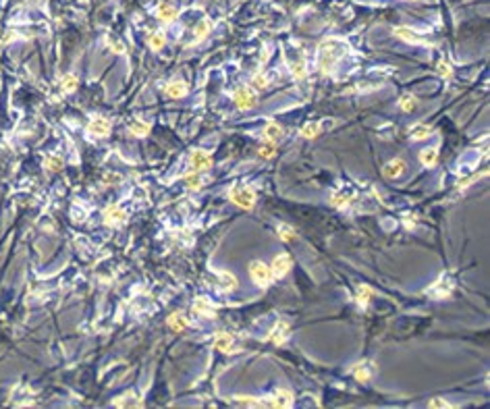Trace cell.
Here are the masks:
<instances>
[{
  "label": "cell",
  "mask_w": 490,
  "mask_h": 409,
  "mask_svg": "<svg viewBox=\"0 0 490 409\" xmlns=\"http://www.w3.org/2000/svg\"><path fill=\"white\" fill-rule=\"evenodd\" d=\"M345 50H347V44L341 42V39H337V37L324 39V42L320 44V48H318V69H320V73H331L333 67L337 65V61L345 54Z\"/></svg>",
  "instance_id": "6da1fadb"
},
{
  "label": "cell",
  "mask_w": 490,
  "mask_h": 409,
  "mask_svg": "<svg viewBox=\"0 0 490 409\" xmlns=\"http://www.w3.org/2000/svg\"><path fill=\"white\" fill-rule=\"evenodd\" d=\"M228 199L239 208H243V210H252L256 204V191L247 185H233L228 189Z\"/></svg>",
  "instance_id": "7a4b0ae2"
},
{
  "label": "cell",
  "mask_w": 490,
  "mask_h": 409,
  "mask_svg": "<svg viewBox=\"0 0 490 409\" xmlns=\"http://www.w3.org/2000/svg\"><path fill=\"white\" fill-rule=\"evenodd\" d=\"M249 276H252V281L258 285V287H268L270 281H272V270L264 264V262H252L249 264Z\"/></svg>",
  "instance_id": "3957f363"
},
{
  "label": "cell",
  "mask_w": 490,
  "mask_h": 409,
  "mask_svg": "<svg viewBox=\"0 0 490 409\" xmlns=\"http://www.w3.org/2000/svg\"><path fill=\"white\" fill-rule=\"evenodd\" d=\"M233 100L239 111H249L256 106V94L252 92V87H239L233 94Z\"/></svg>",
  "instance_id": "277c9868"
},
{
  "label": "cell",
  "mask_w": 490,
  "mask_h": 409,
  "mask_svg": "<svg viewBox=\"0 0 490 409\" xmlns=\"http://www.w3.org/2000/svg\"><path fill=\"white\" fill-rule=\"evenodd\" d=\"M189 166H191L193 173L206 171V168L212 166V158H210V154H206L204 149H193L191 156H189Z\"/></svg>",
  "instance_id": "5b68a950"
},
{
  "label": "cell",
  "mask_w": 490,
  "mask_h": 409,
  "mask_svg": "<svg viewBox=\"0 0 490 409\" xmlns=\"http://www.w3.org/2000/svg\"><path fill=\"white\" fill-rule=\"evenodd\" d=\"M127 221V214H125V210L121 206H108L106 210H104V223L108 224V226H121L123 223Z\"/></svg>",
  "instance_id": "8992f818"
},
{
  "label": "cell",
  "mask_w": 490,
  "mask_h": 409,
  "mask_svg": "<svg viewBox=\"0 0 490 409\" xmlns=\"http://www.w3.org/2000/svg\"><path fill=\"white\" fill-rule=\"evenodd\" d=\"M108 133H111V121H108V118L96 116L94 121H89L87 135H92V137H106Z\"/></svg>",
  "instance_id": "52a82bcc"
},
{
  "label": "cell",
  "mask_w": 490,
  "mask_h": 409,
  "mask_svg": "<svg viewBox=\"0 0 490 409\" xmlns=\"http://www.w3.org/2000/svg\"><path fill=\"white\" fill-rule=\"evenodd\" d=\"M291 256L289 254H281V256H276L274 258V262H272V274L274 276H285L289 270H291Z\"/></svg>",
  "instance_id": "ba28073f"
},
{
  "label": "cell",
  "mask_w": 490,
  "mask_h": 409,
  "mask_svg": "<svg viewBox=\"0 0 490 409\" xmlns=\"http://www.w3.org/2000/svg\"><path fill=\"white\" fill-rule=\"evenodd\" d=\"M177 15H179V11H177L173 4H168V2H160V4L156 6V17L160 19V21H164V23L175 21Z\"/></svg>",
  "instance_id": "9c48e42d"
},
{
  "label": "cell",
  "mask_w": 490,
  "mask_h": 409,
  "mask_svg": "<svg viewBox=\"0 0 490 409\" xmlns=\"http://www.w3.org/2000/svg\"><path fill=\"white\" fill-rule=\"evenodd\" d=\"M395 36H397L399 39H403V42H407V44H426L424 37L417 36L414 29H409V27H397V29H395Z\"/></svg>",
  "instance_id": "30bf717a"
},
{
  "label": "cell",
  "mask_w": 490,
  "mask_h": 409,
  "mask_svg": "<svg viewBox=\"0 0 490 409\" xmlns=\"http://www.w3.org/2000/svg\"><path fill=\"white\" fill-rule=\"evenodd\" d=\"M233 343H235L233 335L218 333L216 338H214V349H218V351H223V353H231L233 351Z\"/></svg>",
  "instance_id": "8fae6325"
},
{
  "label": "cell",
  "mask_w": 490,
  "mask_h": 409,
  "mask_svg": "<svg viewBox=\"0 0 490 409\" xmlns=\"http://www.w3.org/2000/svg\"><path fill=\"white\" fill-rule=\"evenodd\" d=\"M114 407H142V397H137L135 393H125L121 397H116L113 401Z\"/></svg>",
  "instance_id": "7c38bea8"
},
{
  "label": "cell",
  "mask_w": 490,
  "mask_h": 409,
  "mask_svg": "<svg viewBox=\"0 0 490 409\" xmlns=\"http://www.w3.org/2000/svg\"><path fill=\"white\" fill-rule=\"evenodd\" d=\"M187 92H189V87H187L185 81H173V83H168V85L164 87V94H166L168 98H173V100L187 96Z\"/></svg>",
  "instance_id": "4fadbf2b"
},
{
  "label": "cell",
  "mask_w": 490,
  "mask_h": 409,
  "mask_svg": "<svg viewBox=\"0 0 490 409\" xmlns=\"http://www.w3.org/2000/svg\"><path fill=\"white\" fill-rule=\"evenodd\" d=\"M287 336H289V324L285 320H281V322L274 326L272 335H270V341H272L274 345H283L287 341Z\"/></svg>",
  "instance_id": "5bb4252c"
},
{
  "label": "cell",
  "mask_w": 490,
  "mask_h": 409,
  "mask_svg": "<svg viewBox=\"0 0 490 409\" xmlns=\"http://www.w3.org/2000/svg\"><path fill=\"white\" fill-rule=\"evenodd\" d=\"M405 171V162L401 160V158H395V160H391L386 166H384V177H388V179H395V177H399Z\"/></svg>",
  "instance_id": "9a60e30c"
},
{
  "label": "cell",
  "mask_w": 490,
  "mask_h": 409,
  "mask_svg": "<svg viewBox=\"0 0 490 409\" xmlns=\"http://www.w3.org/2000/svg\"><path fill=\"white\" fill-rule=\"evenodd\" d=\"M274 407H291L293 405V393L287 391V388H281L274 397H272Z\"/></svg>",
  "instance_id": "2e32d148"
},
{
  "label": "cell",
  "mask_w": 490,
  "mask_h": 409,
  "mask_svg": "<svg viewBox=\"0 0 490 409\" xmlns=\"http://www.w3.org/2000/svg\"><path fill=\"white\" fill-rule=\"evenodd\" d=\"M150 129H152V125H150L148 121H139V118L129 123V131H131L135 137H146L150 133Z\"/></svg>",
  "instance_id": "e0dca14e"
},
{
  "label": "cell",
  "mask_w": 490,
  "mask_h": 409,
  "mask_svg": "<svg viewBox=\"0 0 490 409\" xmlns=\"http://www.w3.org/2000/svg\"><path fill=\"white\" fill-rule=\"evenodd\" d=\"M264 137H266V142H272V144H276L278 139H283L281 125H278V123H268L266 129H264Z\"/></svg>",
  "instance_id": "ac0fdd59"
},
{
  "label": "cell",
  "mask_w": 490,
  "mask_h": 409,
  "mask_svg": "<svg viewBox=\"0 0 490 409\" xmlns=\"http://www.w3.org/2000/svg\"><path fill=\"white\" fill-rule=\"evenodd\" d=\"M353 376H355V380H357V382H368V380H370V376H372V368H370V364H368V362L357 364V366L353 368Z\"/></svg>",
  "instance_id": "d6986e66"
},
{
  "label": "cell",
  "mask_w": 490,
  "mask_h": 409,
  "mask_svg": "<svg viewBox=\"0 0 490 409\" xmlns=\"http://www.w3.org/2000/svg\"><path fill=\"white\" fill-rule=\"evenodd\" d=\"M218 281H221V289H223V291H233V289L237 287V278H235V274L226 272V270H221V272H218Z\"/></svg>",
  "instance_id": "ffe728a7"
},
{
  "label": "cell",
  "mask_w": 490,
  "mask_h": 409,
  "mask_svg": "<svg viewBox=\"0 0 490 409\" xmlns=\"http://www.w3.org/2000/svg\"><path fill=\"white\" fill-rule=\"evenodd\" d=\"M436 160H438L436 148H424L422 152H419V162H422L424 166H434Z\"/></svg>",
  "instance_id": "44dd1931"
},
{
  "label": "cell",
  "mask_w": 490,
  "mask_h": 409,
  "mask_svg": "<svg viewBox=\"0 0 490 409\" xmlns=\"http://www.w3.org/2000/svg\"><path fill=\"white\" fill-rule=\"evenodd\" d=\"M164 44H166V37H164L162 32H152L148 36V46L152 50H162Z\"/></svg>",
  "instance_id": "7402d4cb"
},
{
  "label": "cell",
  "mask_w": 490,
  "mask_h": 409,
  "mask_svg": "<svg viewBox=\"0 0 490 409\" xmlns=\"http://www.w3.org/2000/svg\"><path fill=\"white\" fill-rule=\"evenodd\" d=\"M168 326L173 328V333H181L187 328V318L183 314H173L171 318H168Z\"/></svg>",
  "instance_id": "603a6c76"
},
{
  "label": "cell",
  "mask_w": 490,
  "mask_h": 409,
  "mask_svg": "<svg viewBox=\"0 0 490 409\" xmlns=\"http://www.w3.org/2000/svg\"><path fill=\"white\" fill-rule=\"evenodd\" d=\"M193 310L197 312V314H202V316H208V318H214V307L210 305V301H206V299H195V305H193Z\"/></svg>",
  "instance_id": "cb8c5ba5"
},
{
  "label": "cell",
  "mask_w": 490,
  "mask_h": 409,
  "mask_svg": "<svg viewBox=\"0 0 490 409\" xmlns=\"http://www.w3.org/2000/svg\"><path fill=\"white\" fill-rule=\"evenodd\" d=\"M210 29H212V23L208 21V19H202L197 25H195V29H193V34H195V42H199V39H204L208 34H210Z\"/></svg>",
  "instance_id": "d4e9b609"
},
{
  "label": "cell",
  "mask_w": 490,
  "mask_h": 409,
  "mask_svg": "<svg viewBox=\"0 0 490 409\" xmlns=\"http://www.w3.org/2000/svg\"><path fill=\"white\" fill-rule=\"evenodd\" d=\"M430 135H432V129H430L428 125H415L412 129V139H415V142H419V139H428Z\"/></svg>",
  "instance_id": "484cf974"
},
{
  "label": "cell",
  "mask_w": 490,
  "mask_h": 409,
  "mask_svg": "<svg viewBox=\"0 0 490 409\" xmlns=\"http://www.w3.org/2000/svg\"><path fill=\"white\" fill-rule=\"evenodd\" d=\"M320 129H322V127H320V123H318V121H309V123H305V125H303V129H302V135H303V137H307V139H314V137L320 133Z\"/></svg>",
  "instance_id": "4316f807"
},
{
  "label": "cell",
  "mask_w": 490,
  "mask_h": 409,
  "mask_svg": "<svg viewBox=\"0 0 490 409\" xmlns=\"http://www.w3.org/2000/svg\"><path fill=\"white\" fill-rule=\"evenodd\" d=\"M349 202H351V195L349 193H333L331 195V204L335 208H341V210L349 206Z\"/></svg>",
  "instance_id": "83f0119b"
},
{
  "label": "cell",
  "mask_w": 490,
  "mask_h": 409,
  "mask_svg": "<svg viewBox=\"0 0 490 409\" xmlns=\"http://www.w3.org/2000/svg\"><path fill=\"white\" fill-rule=\"evenodd\" d=\"M61 87H63L65 94L75 92V89H77V77H75V75H65V77L61 79Z\"/></svg>",
  "instance_id": "f1b7e54d"
},
{
  "label": "cell",
  "mask_w": 490,
  "mask_h": 409,
  "mask_svg": "<svg viewBox=\"0 0 490 409\" xmlns=\"http://www.w3.org/2000/svg\"><path fill=\"white\" fill-rule=\"evenodd\" d=\"M235 401L239 405H249V407H264V401H260V399H254V397H245V395H237Z\"/></svg>",
  "instance_id": "f546056e"
},
{
  "label": "cell",
  "mask_w": 490,
  "mask_h": 409,
  "mask_svg": "<svg viewBox=\"0 0 490 409\" xmlns=\"http://www.w3.org/2000/svg\"><path fill=\"white\" fill-rule=\"evenodd\" d=\"M370 299H372V289H370L368 285H362L357 289V301H359V305H366Z\"/></svg>",
  "instance_id": "4dcf8cb0"
},
{
  "label": "cell",
  "mask_w": 490,
  "mask_h": 409,
  "mask_svg": "<svg viewBox=\"0 0 490 409\" xmlns=\"http://www.w3.org/2000/svg\"><path fill=\"white\" fill-rule=\"evenodd\" d=\"M415 104H417V102H415V98L407 94V96H403V98H401V102H399V108H401V111H405V112H412L414 108H415Z\"/></svg>",
  "instance_id": "1f68e13d"
},
{
  "label": "cell",
  "mask_w": 490,
  "mask_h": 409,
  "mask_svg": "<svg viewBox=\"0 0 490 409\" xmlns=\"http://www.w3.org/2000/svg\"><path fill=\"white\" fill-rule=\"evenodd\" d=\"M278 237H281L283 241H291V239H295V228L287 226V224H281L278 226Z\"/></svg>",
  "instance_id": "d6a6232c"
},
{
  "label": "cell",
  "mask_w": 490,
  "mask_h": 409,
  "mask_svg": "<svg viewBox=\"0 0 490 409\" xmlns=\"http://www.w3.org/2000/svg\"><path fill=\"white\" fill-rule=\"evenodd\" d=\"M185 181H187V187L191 189V191H195V189H199V187H202V177H199L197 173H191V175H187V177H185Z\"/></svg>",
  "instance_id": "836d02e7"
},
{
  "label": "cell",
  "mask_w": 490,
  "mask_h": 409,
  "mask_svg": "<svg viewBox=\"0 0 490 409\" xmlns=\"http://www.w3.org/2000/svg\"><path fill=\"white\" fill-rule=\"evenodd\" d=\"M274 152H276V148H274L272 142H266V144L260 146V156H262V158H272Z\"/></svg>",
  "instance_id": "e575fe53"
},
{
  "label": "cell",
  "mask_w": 490,
  "mask_h": 409,
  "mask_svg": "<svg viewBox=\"0 0 490 409\" xmlns=\"http://www.w3.org/2000/svg\"><path fill=\"white\" fill-rule=\"evenodd\" d=\"M291 73L295 79H303L305 77V67H303V61H297L291 65Z\"/></svg>",
  "instance_id": "d590c367"
},
{
  "label": "cell",
  "mask_w": 490,
  "mask_h": 409,
  "mask_svg": "<svg viewBox=\"0 0 490 409\" xmlns=\"http://www.w3.org/2000/svg\"><path fill=\"white\" fill-rule=\"evenodd\" d=\"M44 164L48 166V171H58V168L63 166V160H61V158H54V156H48Z\"/></svg>",
  "instance_id": "8d00e7d4"
},
{
  "label": "cell",
  "mask_w": 490,
  "mask_h": 409,
  "mask_svg": "<svg viewBox=\"0 0 490 409\" xmlns=\"http://www.w3.org/2000/svg\"><path fill=\"white\" fill-rule=\"evenodd\" d=\"M436 71H438V75H441V77H451L453 75V71H451V67H449V63L447 61H441V63H438V67H436Z\"/></svg>",
  "instance_id": "74e56055"
},
{
  "label": "cell",
  "mask_w": 490,
  "mask_h": 409,
  "mask_svg": "<svg viewBox=\"0 0 490 409\" xmlns=\"http://www.w3.org/2000/svg\"><path fill=\"white\" fill-rule=\"evenodd\" d=\"M108 44H111V48L114 50V52H125V46L121 42H116L114 37H108Z\"/></svg>",
  "instance_id": "f35d334b"
},
{
  "label": "cell",
  "mask_w": 490,
  "mask_h": 409,
  "mask_svg": "<svg viewBox=\"0 0 490 409\" xmlns=\"http://www.w3.org/2000/svg\"><path fill=\"white\" fill-rule=\"evenodd\" d=\"M254 85H258V87H266V85H268V79H266L264 75H256V77H254Z\"/></svg>",
  "instance_id": "ab89813d"
},
{
  "label": "cell",
  "mask_w": 490,
  "mask_h": 409,
  "mask_svg": "<svg viewBox=\"0 0 490 409\" xmlns=\"http://www.w3.org/2000/svg\"><path fill=\"white\" fill-rule=\"evenodd\" d=\"M428 405H430V407H451V403L443 401V399H432V401H430Z\"/></svg>",
  "instance_id": "60d3db41"
}]
</instances>
